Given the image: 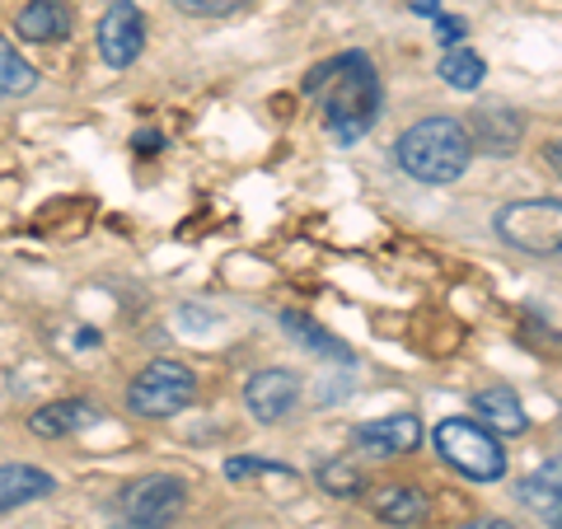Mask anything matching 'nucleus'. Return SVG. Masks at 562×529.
I'll list each match as a JSON object with an SVG mask.
<instances>
[{"label":"nucleus","mask_w":562,"mask_h":529,"mask_svg":"<svg viewBox=\"0 0 562 529\" xmlns=\"http://www.w3.org/2000/svg\"><path fill=\"white\" fill-rule=\"evenodd\" d=\"M301 90L310 99H319L324 127L333 132V140H342V146H357V140L375 127V117L384 109L380 76L366 52H338V57L319 61L301 80Z\"/></svg>","instance_id":"nucleus-1"},{"label":"nucleus","mask_w":562,"mask_h":529,"mask_svg":"<svg viewBox=\"0 0 562 529\" xmlns=\"http://www.w3.org/2000/svg\"><path fill=\"white\" fill-rule=\"evenodd\" d=\"M394 160L417 183H431V188L436 183H454V179H464V169L473 160V140H469L460 117L436 113V117L413 122V127L398 136Z\"/></svg>","instance_id":"nucleus-2"},{"label":"nucleus","mask_w":562,"mask_h":529,"mask_svg":"<svg viewBox=\"0 0 562 529\" xmlns=\"http://www.w3.org/2000/svg\"><path fill=\"white\" fill-rule=\"evenodd\" d=\"M431 440H436V454H441L454 473H464L469 483H497V479H506V450H502V440L483 427V421L446 417V421H436Z\"/></svg>","instance_id":"nucleus-3"},{"label":"nucleus","mask_w":562,"mask_h":529,"mask_svg":"<svg viewBox=\"0 0 562 529\" xmlns=\"http://www.w3.org/2000/svg\"><path fill=\"white\" fill-rule=\"evenodd\" d=\"M492 225L520 254H562V198L506 202L492 216Z\"/></svg>","instance_id":"nucleus-4"},{"label":"nucleus","mask_w":562,"mask_h":529,"mask_svg":"<svg viewBox=\"0 0 562 529\" xmlns=\"http://www.w3.org/2000/svg\"><path fill=\"white\" fill-rule=\"evenodd\" d=\"M198 398V375L183 361H150L127 384V408L136 417H173Z\"/></svg>","instance_id":"nucleus-5"},{"label":"nucleus","mask_w":562,"mask_h":529,"mask_svg":"<svg viewBox=\"0 0 562 529\" xmlns=\"http://www.w3.org/2000/svg\"><path fill=\"white\" fill-rule=\"evenodd\" d=\"M183 506H188V483H183V479H169V473H150V479H136L127 492H122V510H127V520L150 525V529L169 525Z\"/></svg>","instance_id":"nucleus-6"},{"label":"nucleus","mask_w":562,"mask_h":529,"mask_svg":"<svg viewBox=\"0 0 562 529\" xmlns=\"http://www.w3.org/2000/svg\"><path fill=\"white\" fill-rule=\"evenodd\" d=\"M140 47H146V20H140V5L136 0H113L99 20V57L103 66L113 70H127Z\"/></svg>","instance_id":"nucleus-7"},{"label":"nucleus","mask_w":562,"mask_h":529,"mask_svg":"<svg viewBox=\"0 0 562 529\" xmlns=\"http://www.w3.org/2000/svg\"><path fill=\"white\" fill-rule=\"evenodd\" d=\"M244 408H249L262 427L286 421L295 408H301V375H295V370H281V365L258 370V375H249V384H244Z\"/></svg>","instance_id":"nucleus-8"},{"label":"nucleus","mask_w":562,"mask_h":529,"mask_svg":"<svg viewBox=\"0 0 562 529\" xmlns=\"http://www.w3.org/2000/svg\"><path fill=\"white\" fill-rule=\"evenodd\" d=\"M464 132H469V140H473V150L479 155L506 160V155H516L520 140H525V113L506 109V103H479V109L469 113Z\"/></svg>","instance_id":"nucleus-9"},{"label":"nucleus","mask_w":562,"mask_h":529,"mask_svg":"<svg viewBox=\"0 0 562 529\" xmlns=\"http://www.w3.org/2000/svg\"><path fill=\"white\" fill-rule=\"evenodd\" d=\"M351 446H357L366 460H398V454H413L422 446V421L413 413L371 417L351 431Z\"/></svg>","instance_id":"nucleus-10"},{"label":"nucleus","mask_w":562,"mask_h":529,"mask_svg":"<svg viewBox=\"0 0 562 529\" xmlns=\"http://www.w3.org/2000/svg\"><path fill=\"white\" fill-rule=\"evenodd\" d=\"M103 413L94 408V403L85 398H57V403H43L38 413L29 417V431L43 436V440H61V436H76L85 427H94Z\"/></svg>","instance_id":"nucleus-11"},{"label":"nucleus","mask_w":562,"mask_h":529,"mask_svg":"<svg viewBox=\"0 0 562 529\" xmlns=\"http://www.w3.org/2000/svg\"><path fill=\"white\" fill-rule=\"evenodd\" d=\"M473 413L483 417V427H492L497 436H525L530 431V417H525V403L516 390H506V384H492L473 398Z\"/></svg>","instance_id":"nucleus-12"},{"label":"nucleus","mask_w":562,"mask_h":529,"mask_svg":"<svg viewBox=\"0 0 562 529\" xmlns=\"http://www.w3.org/2000/svg\"><path fill=\"white\" fill-rule=\"evenodd\" d=\"M14 33L24 43H61L70 33V5L66 0H29L14 20Z\"/></svg>","instance_id":"nucleus-13"},{"label":"nucleus","mask_w":562,"mask_h":529,"mask_svg":"<svg viewBox=\"0 0 562 529\" xmlns=\"http://www.w3.org/2000/svg\"><path fill=\"white\" fill-rule=\"evenodd\" d=\"M57 492V479L33 464H0V516L14 506H29V502H43Z\"/></svg>","instance_id":"nucleus-14"},{"label":"nucleus","mask_w":562,"mask_h":529,"mask_svg":"<svg viewBox=\"0 0 562 529\" xmlns=\"http://www.w3.org/2000/svg\"><path fill=\"white\" fill-rule=\"evenodd\" d=\"M371 510L384 525H422L427 520V497L408 483H384L371 492Z\"/></svg>","instance_id":"nucleus-15"},{"label":"nucleus","mask_w":562,"mask_h":529,"mask_svg":"<svg viewBox=\"0 0 562 529\" xmlns=\"http://www.w3.org/2000/svg\"><path fill=\"white\" fill-rule=\"evenodd\" d=\"M436 76H441L450 90H479L483 85V76H487V61L479 57V52H469V47H454V52H446L441 57V66H436Z\"/></svg>","instance_id":"nucleus-16"},{"label":"nucleus","mask_w":562,"mask_h":529,"mask_svg":"<svg viewBox=\"0 0 562 529\" xmlns=\"http://www.w3.org/2000/svg\"><path fill=\"white\" fill-rule=\"evenodd\" d=\"M516 497H520L525 510H535V516L549 525V529L562 525V492H553L549 483L539 479V473H530V479H520V483H516Z\"/></svg>","instance_id":"nucleus-17"},{"label":"nucleus","mask_w":562,"mask_h":529,"mask_svg":"<svg viewBox=\"0 0 562 529\" xmlns=\"http://www.w3.org/2000/svg\"><path fill=\"white\" fill-rule=\"evenodd\" d=\"M33 85H38V70H33L20 52L0 38V94L20 99V94H33Z\"/></svg>","instance_id":"nucleus-18"},{"label":"nucleus","mask_w":562,"mask_h":529,"mask_svg":"<svg viewBox=\"0 0 562 529\" xmlns=\"http://www.w3.org/2000/svg\"><path fill=\"white\" fill-rule=\"evenodd\" d=\"M281 328H286L291 338H301V347H310V351H324V357H338V361L351 357V351L333 338V333H324L319 324H310L305 314H281Z\"/></svg>","instance_id":"nucleus-19"},{"label":"nucleus","mask_w":562,"mask_h":529,"mask_svg":"<svg viewBox=\"0 0 562 529\" xmlns=\"http://www.w3.org/2000/svg\"><path fill=\"white\" fill-rule=\"evenodd\" d=\"M225 479H231V483H244V479H277V483L295 487V483H301V473L286 469V464H272V460H254V454H244V460H225Z\"/></svg>","instance_id":"nucleus-20"},{"label":"nucleus","mask_w":562,"mask_h":529,"mask_svg":"<svg viewBox=\"0 0 562 529\" xmlns=\"http://www.w3.org/2000/svg\"><path fill=\"white\" fill-rule=\"evenodd\" d=\"M319 487L333 492V497H361L366 479H361L357 460H328V464H319Z\"/></svg>","instance_id":"nucleus-21"},{"label":"nucleus","mask_w":562,"mask_h":529,"mask_svg":"<svg viewBox=\"0 0 562 529\" xmlns=\"http://www.w3.org/2000/svg\"><path fill=\"white\" fill-rule=\"evenodd\" d=\"M183 14H206V20H221V14H235L244 10L249 0H173Z\"/></svg>","instance_id":"nucleus-22"},{"label":"nucleus","mask_w":562,"mask_h":529,"mask_svg":"<svg viewBox=\"0 0 562 529\" xmlns=\"http://www.w3.org/2000/svg\"><path fill=\"white\" fill-rule=\"evenodd\" d=\"M464 33H469V24L464 20H454V14H441V20H436V38L446 43V52H454L464 43Z\"/></svg>","instance_id":"nucleus-23"},{"label":"nucleus","mask_w":562,"mask_h":529,"mask_svg":"<svg viewBox=\"0 0 562 529\" xmlns=\"http://www.w3.org/2000/svg\"><path fill=\"white\" fill-rule=\"evenodd\" d=\"M539 479H543V483H549L553 492H562V454H558V460H549V464H543V469H539Z\"/></svg>","instance_id":"nucleus-24"},{"label":"nucleus","mask_w":562,"mask_h":529,"mask_svg":"<svg viewBox=\"0 0 562 529\" xmlns=\"http://www.w3.org/2000/svg\"><path fill=\"white\" fill-rule=\"evenodd\" d=\"M165 136L160 132H136V150H160Z\"/></svg>","instance_id":"nucleus-25"},{"label":"nucleus","mask_w":562,"mask_h":529,"mask_svg":"<svg viewBox=\"0 0 562 529\" xmlns=\"http://www.w3.org/2000/svg\"><path fill=\"white\" fill-rule=\"evenodd\" d=\"M413 14H422V20H441V5H436V0H413Z\"/></svg>","instance_id":"nucleus-26"},{"label":"nucleus","mask_w":562,"mask_h":529,"mask_svg":"<svg viewBox=\"0 0 562 529\" xmlns=\"http://www.w3.org/2000/svg\"><path fill=\"white\" fill-rule=\"evenodd\" d=\"M543 155H549V165H553V169L562 173V136H553L549 146H543Z\"/></svg>","instance_id":"nucleus-27"},{"label":"nucleus","mask_w":562,"mask_h":529,"mask_svg":"<svg viewBox=\"0 0 562 529\" xmlns=\"http://www.w3.org/2000/svg\"><path fill=\"white\" fill-rule=\"evenodd\" d=\"M464 529H516V525H506V520H473V525H464Z\"/></svg>","instance_id":"nucleus-28"},{"label":"nucleus","mask_w":562,"mask_h":529,"mask_svg":"<svg viewBox=\"0 0 562 529\" xmlns=\"http://www.w3.org/2000/svg\"><path fill=\"white\" fill-rule=\"evenodd\" d=\"M122 529H150V525H136V520H132V525H122Z\"/></svg>","instance_id":"nucleus-29"},{"label":"nucleus","mask_w":562,"mask_h":529,"mask_svg":"<svg viewBox=\"0 0 562 529\" xmlns=\"http://www.w3.org/2000/svg\"><path fill=\"white\" fill-rule=\"evenodd\" d=\"M0 99H5V94H0Z\"/></svg>","instance_id":"nucleus-30"},{"label":"nucleus","mask_w":562,"mask_h":529,"mask_svg":"<svg viewBox=\"0 0 562 529\" xmlns=\"http://www.w3.org/2000/svg\"><path fill=\"white\" fill-rule=\"evenodd\" d=\"M558 529H562V525H558Z\"/></svg>","instance_id":"nucleus-31"}]
</instances>
